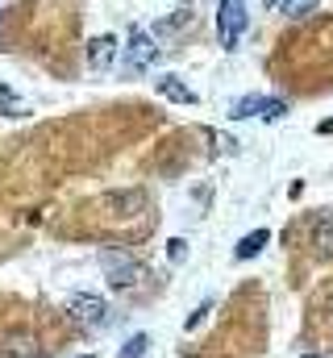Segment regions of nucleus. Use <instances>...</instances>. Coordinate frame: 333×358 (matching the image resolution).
<instances>
[{
	"mask_svg": "<svg viewBox=\"0 0 333 358\" xmlns=\"http://www.w3.org/2000/svg\"><path fill=\"white\" fill-rule=\"evenodd\" d=\"M159 92H163L166 100H179V104H192V100H196V92L187 88L179 76H163V80H159Z\"/></svg>",
	"mask_w": 333,
	"mask_h": 358,
	"instance_id": "7",
	"label": "nucleus"
},
{
	"mask_svg": "<svg viewBox=\"0 0 333 358\" xmlns=\"http://www.w3.org/2000/svg\"><path fill=\"white\" fill-rule=\"evenodd\" d=\"M300 358H321V355H300Z\"/></svg>",
	"mask_w": 333,
	"mask_h": 358,
	"instance_id": "18",
	"label": "nucleus"
},
{
	"mask_svg": "<svg viewBox=\"0 0 333 358\" xmlns=\"http://www.w3.org/2000/svg\"><path fill=\"white\" fill-rule=\"evenodd\" d=\"M4 346H8V350H4V358H42L38 350H29V346H34L29 338H13V342H4Z\"/></svg>",
	"mask_w": 333,
	"mask_h": 358,
	"instance_id": "12",
	"label": "nucleus"
},
{
	"mask_svg": "<svg viewBox=\"0 0 333 358\" xmlns=\"http://www.w3.org/2000/svg\"><path fill=\"white\" fill-rule=\"evenodd\" d=\"M313 4H317V0H283L279 13H288V17H304V13H313Z\"/></svg>",
	"mask_w": 333,
	"mask_h": 358,
	"instance_id": "14",
	"label": "nucleus"
},
{
	"mask_svg": "<svg viewBox=\"0 0 333 358\" xmlns=\"http://www.w3.org/2000/svg\"><path fill=\"white\" fill-rule=\"evenodd\" d=\"M283 113H288V104H283V100H267V108H262V117H267V121H279Z\"/></svg>",
	"mask_w": 333,
	"mask_h": 358,
	"instance_id": "15",
	"label": "nucleus"
},
{
	"mask_svg": "<svg viewBox=\"0 0 333 358\" xmlns=\"http://www.w3.org/2000/svg\"><path fill=\"white\" fill-rule=\"evenodd\" d=\"M100 271H104V279H108L117 292H125V287H134V283L142 279V267H138L125 250H117V246L100 250Z\"/></svg>",
	"mask_w": 333,
	"mask_h": 358,
	"instance_id": "1",
	"label": "nucleus"
},
{
	"mask_svg": "<svg viewBox=\"0 0 333 358\" xmlns=\"http://www.w3.org/2000/svg\"><path fill=\"white\" fill-rule=\"evenodd\" d=\"M262 108H267V100H262V96H242V100L234 104V113H229V117H238V121H242V117H262Z\"/></svg>",
	"mask_w": 333,
	"mask_h": 358,
	"instance_id": "9",
	"label": "nucleus"
},
{
	"mask_svg": "<svg viewBox=\"0 0 333 358\" xmlns=\"http://www.w3.org/2000/svg\"><path fill=\"white\" fill-rule=\"evenodd\" d=\"M117 55H121V42H117L113 34L87 42V67H92V71H108V67L117 63Z\"/></svg>",
	"mask_w": 333,
	"mask_h": 358,
	"instance_id": "5",
	"label": "nucleus"
},
{
	"mask_svg": "<svg viewBox=\"0 0 333 358\" xmlns=\"http://www.w3.org/2000/svg\"><path fill=\"white\" fill-rule=\"evenodd\" d=\"M146 350H150V338H146V334H134V338H125V346H121L117 355L121 358H142Z\"/></svg>",
	"mask_w": 333,
	"mask_h": 358,
	"instance_id": "11",
	"label": "nucleus"
},
{
	"mask_svg": "<svg viewBox=\"0 0 333 358\" xmlns=\"http://www.w3.org/2000/svg\"><path fill=\"white\" fill-rule=\"evenodd\" d=\"M83 358H87V355H83Z\"/></svg>",
	"mask_w": 333,
	"mask_h": 358,
	"instance_id": "20",
	"label": "nucleus"
},
{
	"mask_svg": "<svg viewBox=\"0 0 333 358\" xmlns=\"http://www.w3.org/2000/svg\"><path fill=\"white\" fill-rule=\"evenodd\" d=\"M313 246H317V259H333V208L317 217V225H313Z\"/></svg>",
	"mask_w": 333,
	"mask_h": 358,
	"instance_id": "6",
	"label": "nucleus"
},
{
	"mask_svg": "<svg viewBox=\"0 0 333 358\" xmlns=\"http://www.w3.org/2000/svg\"><path fill=\"white\" fill-rule=\"evenodd\" d=\"M246 0H221V8H217V38H221V46L225 50H234L238 42H242V34H246Z\"/></svg>",
	"mask_w": 333,
	"mask_h": 358,
	"instance_id": "2",
	"label": "nucleus"
},
{
	"mask_svg": "<svg viewBox=\"0 0 333 358\" xmlns=\"http://www.w3.org/2000/svg\"><path fill=\"white\" fill-rule=\"evenodd\" d=\"M166 259H171L175 267L187 263V242H183V238H171V242H166Z\"/></svg>",
	"mask_w": 333,
	"mask_h": 358,
	"instance_id": "13",
	"label": "nucleus"
},
{
	"mask_svg": "<svg viewBox=\"0 0 333 358\" xmlns=\"http://www.w3.org/2000/svg\"><path fill=\"white\" fill-rule=\"evenodd\" d=\"M267 4H271V8H283V0H267Z\"/></svg>",
	"mask_w": 333,
	"mask_h": 358,
	"instance_id": "17",
	"label": "nucleus"
},
{
	"mask_svg": "<svg viewBox=\"0 0 333 358\" xmlns=\"http://www.w3.org/2000/svg\"><path fill=\"white\" fill-rule=\"evenodd\" d=\"M0 8H4V0H0Z\"/></svg>",
	"mask_w": 333,
	"mask_h": 358,
	"instance_id": "19",
	"label": "nucleus"
},
{
	"mask_svg": "<svg viewBox=\"0 0 333 358\" xmlns=\"http://www.w3.org/2000/svg\"><path fill=\"white\" fill-rule=\"evenodd\" d=\"M0 113H4V117H25V104H21V96H17V92H8L4 84H0Z\"/></svg>",
	"mask_w": 333,
	"mask_h": 358,
	"instance_id": "10",
	"label": "nucleus"
},
{
	"mask_svg": "<svg viewBox=\"0 0 333 358\" xmlns=\"http://www.w3.org/2000/svg\"><path fill=\"white\" fill-rule=\"evenodd\" d=\"M267 242H271V234H267V229L246 234V238L238 242V250H234V255H238V263H242V259H254V255H262V246H267Z\"/></svg>",
	"mask_w": 333,
	"mask_h": 358,
	"instance_id": "8",
	"label": "nucleus"
},
{
	"mask_svg": "<svg viewBox=\"0 0 333 358\" xmlns=\"http://www.w3.org/2000/svg\"><path fill=\"white\" fill-rule=\"evenodd\" d=\"M208 313H213V300H204V304H196V313L187 317V329H196V325H200V321H204Z\"/></svg>",
	"mask_w": 333,
	"mask_h": 358,
	"instance_id": "16",
	"label": "nucleus"
},
{
	"mask_svg": "<svg viewBox=\"0 0 333 358\" xmlns=\"http://www.w3.org/2000/svg\"><path fill=\"white\" fill-rule=\"evenodd\" d=\"M67 308H71V317H76L80 325H87V329H96V325H104V317H108V308H104V300H100V296H92V292H76Z\"/></svg>",
	"mask_w": 333,
	"mask_h": 358,
	"instance_id": "4",
	"label": "nucleus"
},
{
	"mask_svg": "<svg viewBox=\"0 0 333 358\" xmlns=\"http://www.w3.org/2000/svg\"><path fill=\"white\" fill-rule=\"evenodd\" d=\"M159 59V46H155V38L146 34V29H129V46H125V71L129 76H138V71H146L150 63Z\"/></svg>",
	"mask_w": 333,
	"mask_h": 358,
	"instance_id": "3",
	"label": "nucleus"
}]
</instances>
